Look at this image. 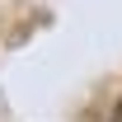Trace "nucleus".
Wrapping results in <instances>:
<instances>
[{
	"label": "nucleus",
	"instance_id": "obj_1",
	"mask_svg": "<svg viewBox=\"0 0 122 122\" xmlns=\"http://www.w3.org/2000/svg\"><path fill=\"white\" fill-rule=\"evenodd\" d=\"M113 122H122V103H117V108H113Z\"/></svg>",
	"mask_w": 122,
	"mask_h": 122
}]
</instances>
